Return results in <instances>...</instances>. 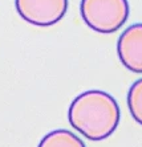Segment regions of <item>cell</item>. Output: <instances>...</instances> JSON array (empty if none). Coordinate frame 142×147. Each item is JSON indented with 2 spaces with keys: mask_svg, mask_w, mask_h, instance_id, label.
Instances as JSON below:
<instances>
[{
  "mask_svg": "<svg viewBox=\"0 0 142 147\" xmlns=\"http://www.w3.org/2000/svg\"><path fill=\"white\" fill-rule=\"evenodd\" d=\"M121 111L114 97L102 90L77 96L68 110L70 126L90 140H104L116 131Z\"/></svg>",
  "mask_w": 142,
  "mask_h": 147,
  "instance_id": "cell-1",
  "label": "cell"
},
{
  "mask_svg": "<svg viewBox=\"0 0 142 147\" xmlns=\"http://www.w3.org/2000/svg\"><path fill=\"white\" fill-rule=\"evenodd\" d=\"M81 17L98 33H113L129 17L128 0H81Z\"/></svg>",
  "mask_w": 142,
  "mask_h": 147,
  "instance_id": "cell-2",
  "label": "cell"
},
{
  "mask_svg": "<svg viewBox=\"0 0 142 147\" xmlns=\"http://www.w3.org/2000/svg\"><path fill=\"white\" fill-rule=\"evenodd\" d=\"M19 15L27 23L49 27L65 16L68 0H15Z\"/></svg>",
  "mask_w": 142,
  "mask_h": 147,
  "instance_id": "cell-3",
  "label": "cell"
},
{
  "mask_svg": "<svg viewBox=\"0 0 142 147\" xmlns=\"http://www.w3.org/2000/svg\"><path fill=\"white\" fill-rule=\"evenodd\" d=\"M120 61L130 72L142 74V23L126 28L118 38Z\"/></svg>",
  "mask_w": 142,
  "mask_h": 147,
  "instance_id": "cell-4",
  "label": "cell"
},
{
  "mask_svg": "<svg viewBox=\"0 0 142 147\" xmlns=\"http://www.w3.org/2000/svg\"><path fill=\"white\" fill-rule=\"evenodd\" d=\"M37 147H87L80 138L69 130H53L40 140Z\"/></svg>",
  "mask_w": 142,
  "mask_h": 147,
  "instance_id": "cell-5",
  "label": "cell"
},
{
  "mask_svg": "<svg viewBox=\"0 0 142 147\" xmlns=\"http://www.w3.org/2000/svg\"><path fill=\"white\" fill-rule=\"evenodd\" d=\"M128 107L134 121L142 126V78L137 80L129 89Z\"/></svg>",
  "mask_w": 142,
  "mask_h": 147,
  "instance_id": "cell-6",
  "label": "cell"
}]
</instances>
